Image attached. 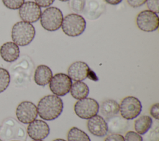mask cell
I'll return each mask as SVG.
<instances>
[{"label": "cell", "mask_w": 159, "mask_h": 141, "mask_svg": "<svg viewBox=\"0 0 159 141\" xmlns=\"http://www.w3.org/2000/svg\"><path fill=\"white\" fill-rule=\"evenodd\" d=\"M37 109L40 118L45 121H53L61 114L63 103L60 96L55 95H48L39 100Z\"/></svg>", "instance_id": "obj_1"}, {"label": "cell", "mask_w": 159, "mask_h": 141, "mask_svg": "<svg viewBox=\"0 0 159 141\" xmlns=\"http://www.w3.org/2000/svg\"><path fill=\"white\" fill-rule=\"evenodd\" d=\"M35 35V28L30 23L20 21L16 23L12 28L11 38L17 46H25L29 45Z\"/></svg>", "instance_id": "obj_2"}, {"label": "cell", "mask_w": 159, "mask_h": 141, "mask_svg": "<svg viewBox=\"0 0 159 141\" xmlns=\"http://www.w3.org/2000/svg\"><path fill=\"white\" fill-rule=\"evenodd\" d=\"M86 20L80 14H70L66 15L61 25L63 33L67 36L75 37L81 35L86 28Z\"/></svg>", "instance_id": "obj_3"}, {"label": "cell", "mask_w": 159, "mask_h": 141, "mask_svg": "<svg viewBox=\"0 0 159 141\" xmlns=\"http://www.w3.org/2000/svg\"><path fill=\"white\" fill-rule=\"evenodd\" d=\"M40 19V24L45 30L53 32L61 27L63 15L60 9L49 7L42 12Z\"/></svg>", "instance_id": "obj_4"}, {"label": "cell", "mask_w": 159, "mask_h": 141, "mask_svg": "<svg viewBox=\"0 0 159 141\" xmlns=\"http://www.w3.org/2000/svg\"><path fill=\"white\" fill-rule=\"evenodd\" d=\"M99 109L98 102L92 98H84L78 100L74 105L76 115L83 119L89 118L98 114Z\"/></svg>", "instance_id": "obj_5"}, {"label": "cell", "mask_w": 159, "mask_h": 141, "mask_svg": "<svg viewBox=\"0 0 159 141\" xmlns=\"http://www.w3.org/2000/svg\"><path fill=\"white\" fill-rule=\"evenodd\" d=\"M142 108L140 101L133 96L125 97L119 105L120 116L128 121L137 118L142 111Z\"/></svg>", "instance_id": "obj_6"}, {"label": "cell", "mask_w": 159, "mask_h": 141, "mask_svg": "<svg viewBox=\"0 0 159 141\" xmlns=\"http://www.w3.org/2000/svg\"><path fill=\"white\" fill-rule=\"evenodd\" d=\"M72 80L70 77L64 73H57L52 76L50 82V91L58 96H63L70 92Z\"/></svg>", "instance_id": "obj_7"}, {"label": "cell", "mask_w": 159, "mask_h": 141, "mask_svg": "<svg viewBox=\"0 0 159 141\" xmlns=\"http://www.w3.org/2000/svg\"><path fill=\"white\" fill-rule=\"evenodd\" d=\"M136 24L140 30L146 32H152L158 29L159 18L157 14L149 10H145L137 15Z\"/></svg>", "instance_id": "obj_8"}, {"label": "cell", "mask_w": 159, "mask_h": 141, "mask_svg": "<svg viewBox=\"0 0 159 141\" xmlns=\"http://www.w3.org/2000/svg\"><path fill=\"white\" fill-rule=\"evenodd\" d=\"M16 115L20 122L29 124L36 119L38 116L37 106L29 101H22L16 108Z\"/></svg>", "instance_id": "obj_9"}, {"label": "cell", "mask_w": 159, "mask_h": 141, "mask_svg": "<svg viewBox=\"0 0 159 141\" xmlns=\"http://www.w3.org/2000/svg\"><path fill=\"white\" fill-rule=\"evenodd\" d=\"M41 14L40 7L33 1L24 2L19 9V15L22 20L30 24L39 20Z\"/></svg>", "instance_id": "obj_10"}, {"label": "cell", "mask_w": 159, "mask_h": 141, "mask_svg": "<svg viewBox=\"0 0 159 141\" xmlns=\"http://www.w3.org/2000/svg\"><path fill=\"white\" fill-rule=\"evenodd\" d=\"M50 132L48 124L41 119H35L29 124L27 129L28 135L33 140H43Z\"/></svg>", "instance_id": "obj_11"}, {"label": "cell", "mask_w": 159, "mask_h": 141, "mask_svg": "<svg viewBox=\"0 0 159 141\" xmlns=\"http://www.w3.org/2000/svg\"><path fill=\"white\" fill-rule=\"evenodd\" d=\"M91 69L88 65L83 61L73 62L68 69V75L75 82L83 81L91 74Z\"/></svg>", "instance_id": "obj_12"}, {"label": "cell", "mask_w": 159, "mask_h": 141, "mask_svg": "<svg viewBox=\"0 0 159 141\" xmlns=\"http://www.w3.org/2000/svg\"><path fill=\"white\" fill-rule=\"evenodd\" d=\"M87 128L92 135L98 137H104L108 132L106 119L98 114L88 119Z\"/></svg>", "instance_id": "obj_13"}, {"label": "cell", "mask_w": 159, "mask_h": 141, "mask_svg": "<svg viewBox=\"0 0 159 141\" xmlns=\"http://www.w3.org/2000/svg\"><path fill=\"white\" fill-rule=\"evenodd\" d=\"M105 4L102 0H86L84 13L90 20L97 19L104 11Z\"/></svg>", "instance_id": "obj_14"}, {"label": "cell", "mask_w": 159, "mask_h": 141, "mask_svg": "<svg viewBox=\"0 0 159 141\" xmlns=\"http://www.w3.org/2000/svg\"><path fill=\"white\" fill-rule=\"evenodd\" d=\"M0 55L4 61L12 62L19 57L20 49L19 46L12 41L6 42L0 48Z\"/></svg>", "instance_id": "obj_15"}, {"label": "cell", "mask_w": 159, "mask_h": 141, "mask_svg": "<svg viewBox=\"0 0 159 141\" xmlns=\"http://www.w3.org/2000/svg\"><path fill=\"white\" fill-rule=\"evenodd\" d=\"M108 132L111 134H122L127 130L129 123L128 120L122 116H114L107 119Z\"/></svg>", "instance_id": "obj_16"}, {"label": "cell", "mask_w": 159, "mask_h": 141, "mask_svg": "<svg viewBox=\"0 0 159 141\" xmlns=\"http://www.w3.org/2000/svg\"><path fill=\"white\" fill-rule=\"evenodd\" d=\"M53 73L49 67L46 65H39L35 70L34 79L38 85L44 87L49 83Z\"/></svg>", "instance_id": "obj_17"}, {"label": "cell", "mask_w": 159, "mask_h": 141, "mask_svg": "<svg viewBox=\"0 0 159 141\" xmlns=\"http://www.w3.org/2000/svg\"><path fill=\"white\" fill-rule=\"evenodd\" d=\"M99 111H100L101 115L107 119L119 113V104L116 100H106L99 106Z\"/></svg>", "instance_id": "obj_18"}, {"label": "cell", "mask_w": 159, "mask_h": 141, "mask_svg": "<svg viewBox=\"0 0 159 141\" xmlns=\"http://www.w3.org/2000/svg\"><path fill=\"white\" fill-rule=\"evenodd\" d=\"M70 92L73 98L81 100L86 98L89 93V88L86 83L82 81L72 83Z\"/></svg>", "instance_id": "obj_19"}, {"label": "cell", "mask_w": 159, "mask_h": 141, "mask_svg": "<svg viewBox=\"0 0 159 141\" xmlns=\"http://www.w3.org/2000/svg\"><path fill=\"white\" fill-rule=\"evenodd\" d=\"M152 124L153 120L150 116L142 115L135 119L134 122V129L140 135H144L150 129Z\"/></svg>", "instance_id": "obj_20"}, {"label": "cell", "mask_w": 159, "mask_h": 141, "mask_svg": "<svg viewBox=\"0 0 159 141\" xmlns=\"http://www.w3.org/2000/svg\"><path fill=\"white\" fill-rule=\"evenodd\" d=\"M67 141H91V139L85 132L76 127H73L68 132Z\"/></svg>", "instance_id": "obj_21"}, {"label": "cell", "mask_w": 159, "mask_h": 141, "mask_svg": "<svg viewBox=\"0 0 159 141\" xmlns=\"http://www.w3.org/2000/svg\"><path fill=\"white\" fill-rule=\"evenodd\" d=\"M10 83V74L4 68L0 67V93L4 92Z\"/></svg>", "instance_id": "obj_22"}, {"label": "cell", "mask_w": 159, "mask_h": 141, "mask_svg": "<svg viewBox=\"0 0 159 141\" xmlns=\"http://www.w3.org/2000/svg\"><path fill=\"white\" fill-rule=\"evenodd\" d=\"M69 7L75 14L81 13L84 7L85 0H69Z\"/></svg>", "instance_id": "obj_23"}, {"label": "cell", "mask_w": 159, "mask_h": 141, "mask_svg": "<svg viewBox=\"0 0 159 141\" xmlns=\"http://www.w3.org/2000/svg\"><path fill=\"white\" fill-rule=\"evenodd\" d=\"M25 0H2L3 4L8 9L16 10L19 9Z\"/></svg>", "instance_id": "obj_24"}, {"label": "cell", "mask_w": 159, "mask_h": 141, "mask_svg": "<svg viewBox=\"0 0 159 141\" xmlns=\"http://www.w3.org/2000/svg\"><path fill=\"white\" fill-rule=\"evenodd\" d=\"M146 141H158L159 140V129L157 126L150 130H148L145 134Z\"/></svg>", "instance_id": "obj_25"}, {"label": "cell", "mask_w": 159, "mask_h": 141, "mask_svg": "<svg viewBox=\"0 0 159 141\" xmlns=\"http://www.w3.org/2000/svg\"><path fill=\"white\" fill-rule=\"evenodd\" d=\"M125 141H143V137L135 131L129 130L125 134Z\"/></svg>", "instance_id": "obj_26"}, {"label": "cell", "mask_w": 159, "mask_h": 141, "mask_svg": "<svg viewBox=\"0 0 159 141\" xmlns=\"http://www.w3.org/2000/svg\"><path fill=\"white\" fill-rule=\"evenodd\" d=\"M146 3L149 11L156 14L159 12V0H147Z\"/></svg>", "instance_id": "obj_27"}, {"label": "cell", "mask_w": 159, "mask_h": 141, "mask_svg": "<svg viewBox=\"0 0 159 141\" xmlns=\"http://www.w3.org/2000/svg\"><path fill=\"white\" fill-rule=\"evenodd\" d=\"M104 141H125L124 137L120 134H111L104 139Z\"/></svg>", "instance_id": "obj_28"}, {"label": "cell", "mask_w": 159, "mask_h": 141, "mask_svg": "<svg viewBox=\"0 0 159 141\" xmlns=\"http://www.w3.org/2000/svg\"><path fill=\"white\" fill-rule=\"evenodd\" d=\"M150 115L155 119L158 120L159 119V103H156L153 104L150 109Z\"/></svg>", "instance_id": "obj_29"}, {"label": "cell", "mask_w": 159, "mask_h": 141, "mask_svg": "<svg viewBox=\"0 0 159 141\" xmlns=\"http://www.w3.org/2000/svg\"><path fill=\"white\" fill-rule=\"evenodd\" d=\"M147 0H127L128 4L132 7H139L143 5Z\"/></svg>", "instance_id": "obj_30"}, {"label": "cell", "mask_w": 159, "mask_h": 141, "mask_svg": "<svg viewBox=\"0 0 159 141\" xmlns=\"http://www.w3.org/2000/svg\"><path fill=\"white\" fill-rule=\"evenodd\" d=\"M35 2L40 7H47L52 5L55 0H34Z\"/></svg>", "instance_id": "obj_31"}, {"label": "cell", "mask_w": 159, "mask_h": 141, "mask_svg": "<svg viewBox=\"0 0 159 141\" xmlns=\"http://www.w3.org/2000/svg\"><path fill=\"white\" fill-rule=\"evenodd\" d=\"M122 0H104L106 2L111 5H117L122 2Z\"/></svg>", "instance_id": "obj_32"}, {"label": "cell", "mask_w": 159, "mask_h": 141, "mask_svg": "<svg viewBox=\"0 0 159 141\" xmlns=\"http://www.w3.org/2000/svg\"><path fill=\"white\" fill-rule=\"evenodd\" d=\"M53 141H66V140H65V139H56L53 140Z\"/></svg>", "instance_id": "obj_33"}, {"label": "cell", "mask_w": 159, "mask_h": 141, "mask_svg": "<svg viewBox=\"0 0 159 141\" xmlns=\"http://www.w3.org/2000/svg\"><path fill=\"white\" fill-rule=\"evenodd\" d=\"M60 1H62V2H66V1H68L69 0H59Z\"/></svg>", "instance_id": "obj_34"}, {"label": "cell", "mask_w": 159, "mask_h": 141, "mask_svg": "<svg viewBox=\"0 0 159 141\" xmlns=\"http://www.w3.org/2000/svg\"><path fill=\"white\" fill-rule=\"evenodd\" d=\"M32 141H43V140H34Z\"/></svg>", "instance_id": "obj_35"}, {"label": "cell", "mask_w": 159, "mask_h": 141, "mask_svg": "<svg viewBox=\"0 0 159 141\" xmlns=\"http://www.w3.org/2000/svg\"><path fill=\"white\" fill-rule=\"evenodd\" d=\"M11 141H21V140H11Z\"/></svg>", "instance_id": "obj_36"}, {"label": "cell", "mask_w": 159, "mask_h": 141, "mask_svg": "<svg viewBox=\"0 0 159 141\" xmlns=\"http://www.w3.org/2000/svg\"><path fill=\"white\" fill-rule=\"evenodd\" d=\"M0 141H2V140L0 139Z\"/></svg>", "instance_id": "obj_37"}]
</instances>
